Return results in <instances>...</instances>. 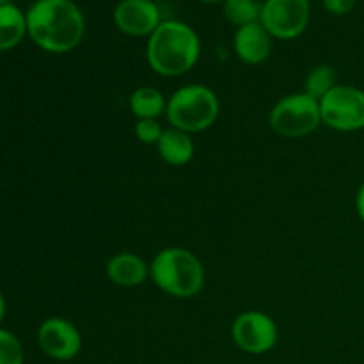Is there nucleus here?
<instances>
[{
    "mask_svg": "<svg viewBox=\"0 0 364 364\" xmlns=\"http://www.w3.org/2000/svg\"><path fill=\"white\" fill-rule=\"evenodd\" d=\"M27 36L48 53H68L85 34V18L75 0H36L27 9Z\"/></svg>",
    "mask_w": 364,
    "mask_h": 364,
    "instance_id": "nucleus-1",
    "label": "nucleus"
},
{
    "mask_svg": "<svg viewBox=\"0 0 364 364\" xmlns=\"http://www.w3.org/2000/svg\"><path fill=\"white\" fill-rule=\"evenodd\" d=\"M201 57V39L185 21L164 20L148 38L146 60L160 77L176 78L194 70Z\"/></svg>",
    "mask_w": 364,
    "mask_h": 364,
    "instance_id": "nucleus-2",
    "label": "nucleus"
},
{
    "mask_svg": "<svg viewBox=\"0 0 364 364\" xmlns=\"http://www.w3.org/2000/svg\"><path fill=\"white\" fill-rule=\"evenodd\" d=\"M149 279L174 299H192L205 288L206 272L198 255L185 247H166L149 263Z\"/></svg>",
    "mask_w": 364,
    "mask_h": 364,
    "instance_id": "nucleus-3",
    "label": "nucleus"
},
{
    "mask_svg": "<svg viewBox=\"0 0 364 364\" xmlns=\"http://www.w3.org/2000/svg\"><path fill=\"white\" fill-rule=\"evenodd\" d=\"M219 114V96L205 84L181 85L167 98L166 117L169 124L191 135L212 128Z\"/></svg>",
    "mask_w": 364,
    "mask_h": 364,
    "instance_id": "nucleus-4",
    "label": "nucleus"
},
{
    "mask_svg": "<svg viewBox=\"0 0 364 364\" xmlns=\"http://www.w3.org/2000/svg\"><path fill=\"white\" fill-rule=\"evenodd\" d=\"M269 124L284 139L306 137L322 124L318 100L304 91L283 96L269 112Z\"/></svg>",
    "mask_w": 364,
    "mask_h": 364,
    "instance_id": "nucleus-5",
    "label": "nucleus"
},
{
    "mask_svg": "<svg viewBox=\"0 0 364 364\" xmlns=\"http://www.w3.org/2000/svg\"><path fill=\"white\" fill-rule=\"evenodd\" d=\"M322 124L334 132L364 130V91L350 84H338L320 100Z\"/></svg>",
    "mask_w": 364,
    "mask_h": 364,
    "instance_id": "nucleus-6",
    "label": "nucleus"
},
{
    "mask_svg": "<svg viewBox=\"0 0 364 364\" xmlns=\"http://www.w3.org/2000/svg\"><path fill=\"white\" fill-rule=\"evenodd\" d=\"M311 21L309 0H263L259 23L274 39L291 41L306 32Z\"/></svg>",
    "mask_w": 364,
    "mask_h": 364,
    "instance_id": "nucleus-7",
    "label": "nucleus"
},
{
    "mask_svg": "<svg viewBox=\"0 0 364 364\" xmlns=\"http://www.w3.org/2000/svg\"><path fill=\"white\" fill-rule=\"evenodd\" d=\"M231 340L245 354L263 355L277 345L279 327L269 313L247 309L231 323Z\"/></svg>",
    "mask_w": 364,
    "mask_h": 364,
    "instance_id": "nucleus-8",
    "label": "nucleus"
},
{
    "mask_svg": "<svg viewBox=\"0 0 364 364\" xmlns=\"http://www.w3.org/2000/svg\"><path fill=\"white\" fill-rule=\"evenodd\" d=\"M38 345L46 358L66 363L80 354L84 340L73 322L63 316H52L39 326Z\"/></svg>",
    "mask_w": 364,
    "mask_h": 364,
    "instance_id": "nucleus-9",
    "label": "nucleus"
},
{
    "mask_svg": "<svg viewBox=\"0 0 364 364\" xmlns=\"http://www.w3.org/2000/svg\"><path fill=\"white\" fill-rule=\"evenodd\" d=\"M112 20L117 31L130 38H149L164 21L160 7L153 0H119Z\"/></svg>",
    "mask_w": 364,
    "mask_h": 364,
    "instance_id": "nucleus-10",
    "label": "nucleus"
},
{
    "mask_svg": "<svg viewBox=\"0 0 364 364\" xmlns=\"http://www.w3.org/2000/svg\"><path fill=\"white\" fill-rule=\"evenodd\" d=\"M272 39L259 21L237 28L233 36L235 55L249 66L263 64L272 53Z\"/></svg>",
    "mask_w": 364,
    "mask_h": 364,
    "instance_id": "nucleus-11",
    "label": "nucleus"
},
{
    "mask_svg": "<svg viewBox=\"0 0 364 364\" xmlns=\"http://www.w3.org/2000/svg\"><path fill=\"white\" fill-rule=\"evenodd\" d=\"M105 274L119 288H137L149 279V265L139 255L123 251L107 262Z\"/></svg>",
    "mask_w": 364,
    "mask_h": 364,
    "instance_id": "nucleus-12",
    "label": "nucleus"
},
{
    "mask_svg": "<svg viewBox=\"0 0 364 364\" xmlns=\"http://www.w3.org/2000/svg\"><path fill=\"white\" fill-rule=\"evenodd\" d=\"M159 156L173 167H183L192 162L196 155V144L192 141V135L187 132H181L178 128H166L156 144Z\"/></svg>",
    "mask_w": 364,
    "mask_h": 364,
    "instance_id": "nucleus-13",
    "label": "nucleus"
},
{
    "mask_svg": "<svg viewBox=\"0 0 364 364\" xmlns=\"http://www.w3.org/2000/svg\"><path fill=\"white\" fill-rule=\"evenodd\" d=\"M27 36V14L13 2L0 6V52L14 48Z\"/></svg>",
    "mask_w": 364,
    "mask_h": 364,
    "instance_id": "nucleus-14",
    "label": "nucleus"
},
{
    "mask_svg": "<svg viewBox=\"0 0 364 364\" xmlns=\"http://www.w3.org/2000/svg\"><path fill=\"white\" fill-rule=\"evenodd\" d=\"M128 107L135 119H159L162 114H166L167 98L162 91L151 85H141L134 89L128 98Z\"/></svg>",
    "mask_w": 364,
    "mask_h": 364,
    "instance_id": "nucleus-15",
    "label": "nucleus"
},
{
    "mask_svg": "<svg viewBox=\"0 0 364 364\" xmlns=\"http://www.w3.org/2000/svg\"><path fill=\"white\" fill-rule=\"evenodd\" d=\"M223 14L237 28L258 23L262 16V2L259 0H226L223 4Z\"/></svg>",
    "mask_w": 364,
    "mask_h": 364,
    "instance_id": "nucleus-16",
    "label": "nucleus"
},
{
    "mask_svg": "<svg viewBox=\"0 0 364 364\" xmlns=\"http://www.w3.org/2000/svg\"><path fill=\"white\" fill-rule=\"evenodd\" d=\"M336 85V71L329 64H318L313 70H309L304 78V92L311 98L318 100V102Z\"/></svg>",
    "mask_w": 364,
    "mask_h": 364,
    "instance_id": "nucleus-17",
    "label": "nucleus"
},
{
    "mask_svg": "<svg viewBox=\"0 0 364 364\" xmlns=\"http://www.w3.org/2000/svg\"><path fill=\"white\" fill-rule=\"evenodd\" d=\"M25 354L20 340L11 331L0 329V364H23Z\"/></svg>",
    "mask_w": 364,
    "mask_h": 364,
    "instance_id": "nucleus-18",
    "label": "nucleus"
},
{
    "mask_svg": "<svg viewBox=\"0 0 364 364\" xmlns=\"http://www.w3.org/2000/svg\"><path fill=\"white\" fill-rule=\"evenodd\" d=\"M164 130H166V128H162V124L159 123V119H137L134 127L135 139L146 146L159 144Z\"/></svg>",
    "mask_w": 364,
    "mask_h": 364,
    "instance_id": "nucleus-19",
    "label": "nucleus"
},
{
    "mask_svg": "<svg viewBox=\"0 0 364 364\" xmlns=\"http://www.w3.org/2000/svg\"><path fill=\"white\" fill-rule=\"evenodd\" d=\"M322 4L327 13L333 16H345L354 11L358 0H322Z\"/></svg>",
    "mask_w": 364,
    "mask_h": 364,
    "instance_id": "nucleus-20",
    "label": "nucleus"
},
{
    "mask_svg": "<svg viewBox=\"0 0 364 364\" xmlns=\"http://www.w3.org/2000/svg\"><path fill=\"white\" fill-rule=\"evenodd\" d=\"M354 206H355V213H358L359 220L364 224V181L359 185L358 192H355L354 198Z\"/></svg>",
    "mask_w": 364,
    "mask_h": 364,
    "instance_id": "nucleus-21",
    "label": "nucleus"
},
{
    "mask_svg": "<svg viewBox=\"0 0 364 364\" xmlns=\"http://www.w3.org/2000/svg\"><path fill=\"white\" fill-rule=\"evenodd\" d=\"M4 316H6V297H4V294L0 291V323H2Z\"/></svg>",
    "mask_w": 364,
    "mask_h": 364,
    "instance_id": "nucleus-22",
    "label": "nucleus"
},
{
    "mask_svg": "<svg viewBox=\"0 0 364 364\" xmlns=\"http://www.w3.org/2000/svg\"><path fill=\"white\" fill-rule=\"evenodd\" d=\"M198 2L210 4V6H212V4H224V2H226V0H198Z\"/></svg>",
    "mask_w": 364,
    "mask_h": 364,
    "instance_id": "nucleus-23",
    "label": "nucleus"
},
{
    "mask_svg": "<svg viewBox=\"0 0 364 364\" xmlns=\"http://www.w3.org/2000/svg\"><path fill=\"white\" fill-rule=\"evenodd\" d=\"M6 4H11V0H0V6H6Z\"/></svg>",
    "mask_w": 364,
    "mask_h": 364,
    "instance_id": "nucleus-24",
    "label": "nucleus"
},
{
    "mask_svg": "<svg viewBox=\"0 0 364 364\" xmlns=\"http://www.w3.org/2000/svg\"><path fill=\"white\" fill-rule=\"evenodd\" d=\"M203 364H212V363H203Z\"/></svg>",
    "mask_w": 364,
    "mask_h": 364,
    "instance_id": "nucleus-25",
    "label": "nucleus"
},
{
    "mask_svg": "<svg viewBox=\"0 0 364 364\" xmlns=\"http://www.w3.org/2000/svg\"><path fill=\"white\" fill-rule=\"evenodd\" d=\"M169 2H173V0H169Z\"/></svg>",
    "mask_w": 364,
    "mask_h": 364,
    "instance_id": "nucleus-26",
    "label": "nucleus"
}]
</instances>
